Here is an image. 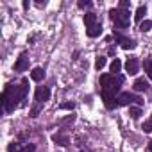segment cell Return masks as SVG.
Masks as SVG:
<instances>
[{
	"label": "cell",
	"instance_id": "obj_27",
	"mask_svg": "<svg viewBox=\"0 0 152 152\" xmlns=\"http://www.w3.org/2000/svg\"><path fill=\"white\" fill-rule=\"evenodd\" d=\"M38 113H39V109H38V107H32V109H31V116H32V118H36V116H38Z\"/></svg>",
	"mask_w": 152,
	"mask_h": 152
},
{
	"label": "cell",
	"instance_id": "obj_4",
	"mask_svg": "<svg viewBox=\"0 0 152 152\" xmlns=\"http://www.w3.org/2000/svg\"><path fill=\"white\" fill-rule=\"evenodd\" d=\"M48 99H50V90L47 86H38L36 88V93H34V100L38 104H41V102H45Z\"/></svg>",
	"mask_w": 152,
	"mask_h": 152
},
{
	"label": "cell",
	"instance_id": "obj_6",
	"mask_svg": "<svg viewBox=\"0 0 152 152\" xmlns=\"http://www.w3.org/2000/svg\"><path fill=\"white\" fill-rule=\"evenodd\" d=\"M27 68H29V57H27V52H22L18 61L15 63V70L16 72H25Z\"/></svg>",
	"mask_w": 152,
	"mask_h": 152
},
{
	"label": "cell",
	"instance_id": "obj_11",
	"mask_svg": "<svg viewBox=\"0 0 152 152\" xmlns=\"http://www.w3.org/2000/svg\"><path fill=\"white\" fill-rule=\"evenodd\" d=\"M132 88H134V91H147L148 90V83L145 79H136L134 84H132Z\"/></svg>",
	"mask_w": 152,
	"mask_h": 152
},
{
	"label": "cell",
	"instance_id": "obj_7",
	"mask_svg": "<svg viewBox=\"0 0 152 152\" xmlns=\"http://www.w3.org/2000/svg\"><path fill=\"white\" fill-rule=\"evenodd\" d=\"M115 38L120 41V45H122V48L124 50H132V48H136V41L134 39H129V38H124V36H120L118 32L115 34Z\"/></svg>",
	"mask_w": 152,
	"mask_h": 152
},
{
	"label": "cell",
	"instance_id": "obj_1",
	"mask_svg": "<svg viewBox=\"0 0 152 152\" xmlns=\"http://www.w3.org/2000/svg\"><path fill=\"white\" fill-rule=\"evenodd\" d=\"M27 79L22 81V86H13V84H7L4 93H2V106L6 107L7 113H13L16 107H18V100H23L25 95H27Z\"/></svg>",
	"mask_w": 152,
	"mask_h": 152
},
{
	"label": "cell",
	"instance_id": "obj_9",
	"mask_svg": "<svg viewBox=\"0 0 152 152\" xmlns=\"http://www.w3.org/2000/svg\"><path fill=\"white\" fill-rule=\"evenodd\" d=\"M131 102H136V97L131 95V93H120L118 95V106H129Z\"/></svg>",
	"mask_w": 152,
	"mask_h": 152
},
{
	"label": "cell",
	"instance_id": "obj_24",
	"mask_svg": "<svg viewBox=\"0 0 152 152\" xmlns=\"http://www.w3.org/2000/svg\"><path fill=\"white\" fill-rule=\"evenodd\" d=\"M143 131L145 132H152V122H145L143 124Z\"/></svg>",
	"mask_w": 152,
	"mask_h": 152
},
{
	"label": "cell",
	"instance_id": "obj_8",
	"mask_svg": "<svg viewBox=\"0 0 152 152\" xmlns=\"http://www.w3.org/2000/svg\"><path fill=\"white\" fill-rule=\"evenodd\" d=\"M138 68H140V61H138L136 57H129L127 63H125L127 73H129V75H134V73H138Z\"/></svg>",
	"mask_w": 152,
	"mask_h": 152
},
{
	"label": "cell",
	"instance_id": "obj_25",
	"mask_svg": "<svg viewBox=\"0 0 152 152\" xmlns=\"http://www.w3.org/2000/svg\"><path fill=\"white\" fill-rule=\"evenodd\" d=\"M129 6H131V2H127V0H122L120 2V9H129Z\"/></svg>",
	"mask_w": 152,
	"mask_h": 152
},
{
	"label": "cell",
	"instance_id": "obj_19",
	"mask_svg": "<svg viewBox=\"0 0 152 152\" xmlns=\"http://www.w3.org/2000/svg\"><path fill=\"white\" fill-rule=\"evenodd\" d=\"M104 66H106V57H104V56H99V57L95 59V68H97V70H102Z\"/></svg>",
	"mask_w": 152,
	"mask_h": 152
},
{
	"label": "cell",
	"instance_id": "obj_23",
	"mask_svg": "<svg viewBox=\"0 0 152 152\" xmlns=\"http://www.w3.org/2000/svg\"><path fill=\"white\" fill-rule=\"evenodd\" d=\"M77 6H79L81 9H84V7H90V6H91V2H90V0H81Z\"/></svg>",
	"mask_w": 152,
	"mask_h": 152
},
{
	"label": "cell",
	"instance_id": "obj_3",
	"mask_svg": "<svg viewBox=\"0 0 152 152\" xmlns=\"http://www.w3.org/2000/svg\"><path fill=\"white\" fill-rule=\"evenodd\" d=\"M129 9H111L109 11V18L115 22V25H118L120 29H127L131 23V16H129Z\"/></svg>",
	"mask_w": 152,
	"mask_h": 152
},
{
	"label": "cell",
	"instance_id": "obj_26",
	"mask_svg": "<svg viewBox=\"0 0 152 152\" xmlns=\"http://www.w3.org/2000/svg\"><path fill=\"white\" fill-rule=\"evenodd\" d=\"M34 150H36V147H34L32 143H31V145H27V147L23 148V152H34Z\"/></svg>",
	"mask_w": 152,
	"mask_h": 152
},
{
	"label": "cell",
	"instance_id": "obj_20",
	"mask_svg": "<svg viewBox=\"0 0 152 152\" xmlns=\"http://www.w3.org/2000/svg\"><path fill=\"white\" fill-rule=\"evenodd\" d=\"M129 115H131V118L138 120L140 115H141V109H140V107H129Z\"/></svg>",
	"mask_w": 152,
	"mask_h": 152
},
{
	"label": "cell",
	"instance_id": "obj_29",
	"mask_svg": "<svg viewBox=\"0 0 152 152\" xmlns=\"http://www.w3.org/2000/svg\"><path fill=\"white\" fill-rule=\"evenodd\" d=\"M36 6H38V7H45V6H47V2H45V0H43V2L39 0V2H36Z\"/></svg>",
	"mask_w": 152,
	"mask_h": 152
},
{
	"label": "cell",
	"instance_id": "obj_12",
	"mask_svg": "<svg viewBox=\"0 0 152 152\" xmlns=\"http://www.w3.org/2000/svg\"><path fill=\"white\" fill-rule=\"evenodd\" d=\"M84 23H86V29L97 25V15L95 13H86L84 15Z\"/></svg>",
	"mask_w": 152,
	"mask_h": 152
},
{
	"label": "cell",
	"instance_id": "obj_28",
	"mask_svg": "<svg viewBox=\"0 0 152 152\" xmlns=\"http://www.w3.org/2000/svg\"><path fill=\"white\" fill-rule=\"evenodd\" d=\"M22 6H23V9H29V7H31V2H29V0H23Z\"/></svg>",
	"mask_w": 152,
	"mask_h": 152
},
{
	"label": "cell",
	"instance_id": "obj_16",
	"mask_svg": "<svg viewBox=\"0 0 152 152\" xmlns=\"http://www.w3.org/2000/svg\"><path fill=\"white\" fill-rule=\"evenodd\" d=\"M52 140H54L56 143L63 145V147H66V145H68V136H63V134H54V136H52Z\"/></svg>",
	"mask_w": 152,
	"mask_h": 152
},
{
	"label": "cell",
	"instance_id": "obj_13",
	"mask_svg": "<svg viewBox=\"0 0 152 152\" xmlns=\"http://www.w3.org/2000/svg\"><path fill=\"white\" fill-rule=\"evenodd\" d=\"M86 34H88L90 38H97V36H100V34H102V25H100V23H97V25L90 27V29L86 31Z\"/></svg>",
	"mask_w": 152,
	"mask_h": 152
},
{
	"label": "cell",
	"instance_id": "obj_5",
	"mask_svg": "<svg viewBox=\"0 0 152 152\" xmlns=\"http://www.w3.org/2000/svg\"><path fill=\"white\" fill-rule=\"evenodd\" d=\"M100 97H102L104 106H106L107 109L118 107V99H115V95H111V93H107V91H100Z\"/></svg>",
	"mask_w": 152,
	"mask_h": 152
},
{
	"label": "cell",
	"instance_id": "obj_22",
	"mask_svg": "<svg viewBox=\"0 0 152 152\" xmlns=\"http://www.w3.org/2000/svg\"><path fill=\"white\" fill-rule=\"evenodd\" d=\"M59 107L64 109V111H73V109H75V104H73V102H63Z\"/></svg>",
	"mask_w": 152,
	"mask_h": 152
},
{
	"label": "cell",
	"instance_id": "obj_14",
	"mask_svg": "<svg viewBox=\"0 0 152 152\" xmlns=\"http://www.w3.org/2000/svg\"><path fill=\"white\" fill-rule=\"evenodd\" d=\"M145 13H147V7H145V6H140V7L136 9V13H134V20L141 23V22H143V16H145Z\"/></svg>",
	"mask_w": 152,
	"mask_h": 152
},
{
	"label": "cell",
	"instance_id": "obj_15",
	"mask_svg": "<svg viewBox=\"0 0 152 152\" xmlns=\"http://www.w3.org/2000/svg\"><path fill=\"white\" fill-rule=\"evenodd\" d=\"M109 70H111L113 75H116V73L122 70V61H120V59H113V63L109 64Z\"/></svg>",
	"mask_w": 152,
	"mask_h": 152
},
{
	"label": "cell",
	"instance_id": "obj_30",
	"mask_svg": "<svg viewBox=\"0 0 152 152\" xmlns=\"http://www.w3.org/2000/svg\"><path fill=\"white\" fill-rule=\"evenodd\" d=\"M148 152H152V140L148 141Z\"/></svg>",
	"mask_w": 152,
	"mask_h": 152
},
{
	"label": "cell",
	"instance_id": "obj_21",
	"mask_svg": "<svg viewBox=\"0 0 152 152\" xmlns=\"http://www.w3.org/2000/svg\"><path fill=\"white\" fill-rule=\"evenodd\" d=\"M7 152H23V150H22L20 143L13 141V143H9V147H7Z\"/></svg>",
	"mask_w": 152,
	"mask_h": 152
},
{
	"label": "cell",
	"instance_id": "obj_31",
	"mask_svg": "<svg viewBox=\"0 0 152 152\" xmlns=\"http://www.w3.org/2000/svg\"><path fill=\"white\" fill-rule=\"evenodd\" d=\"M150 122H152V116H150Z\"/></svg>",
	"mask_w": 152,
	"mask_h": 152
},
{
	"label": "cell",
	"instance_id": "obj_2",
	"mask_svg": "<svg viewBox=\"0 0 152 152\" xmlns=\"http://www.w3.org/2000/svg\"><path fill=\"white\" fill-rule=\"evenodd\" d=\"M124 81H125V77L122 73H116V75L104 73V75H100V88H102V91H107V93L115 95V93L120 91V86L124 84Z\"/></svg>",
	"mask_w": 152,
	"mask_h": 152
},
{
	"label": "cell",
	"instance_id": "obj_10",
	"mask_svg": "<svg viewBox=\"0 0 152 152\" xmlns=\"http://www.w3.org/2000/svg\"><path fill=\"white\" fill-rule=\"evenodd\" d=\"M43 77H45V70H43V68H39V66H36V68L31 72V79H32V81H36V83L43 81Z\"/></svg>",
	"mask_w": 152,
	"mask_h": 152
},
{
	"label": "cell",
	"instance_id": "obj_17",
	"mask_svg": "<svg viewBox=\"0 0 152 152\" xmlns=\"http://www.w3.org/2000/svg\"><path fill=\"white\" fill-rule=\"evenodd\" d=\"M143 68H145V72H147V75H148V79L152 81V61H150V59H145V61H143Z\"/></svg>",
	"mask_w": 152,
	"mask_h": 152
},
{
	"label": "cell",
	"instance_id": "obj_18",
	"mask_svg": "<svg viewBox=\"0 0 152 152\" xmlns=\"http://www.w3.org/2000/svg\"><path fill=\"white\" fill-rule=\"evenodd\" d=\"M150 29H152V22H150V20H143V22L140 23V31H141V32H148Z\"/></svg>",
	"mask_w": 152,
	"mask_h": 152
}]
</instances>
